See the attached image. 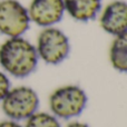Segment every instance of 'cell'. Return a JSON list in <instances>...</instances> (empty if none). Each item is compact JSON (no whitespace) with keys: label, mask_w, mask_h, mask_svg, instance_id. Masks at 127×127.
Wrapping results in <instances>:
<instances>
[{"label":"cell","mask_w":127,"mask_h":127,"mask_svg":"<svg viewBox=\"0 0 127 127\" xmlns=\"http://www.w3.org/2000/svg\"><path fill=\"white\" fill-rule=\"evenodd\" d=\"M66 127H90V126L86 123H83V122H71Z\"/></svg>","instance_id":"13"},{"label":"cell","mask_w":127,"mask_h":127,"mask_svg":"<svg viewBox=\"0 0 127 127\" xmlns=\"http://www.w3.org/2000/svg\"><path fill=\"white\" fill-rule=\"evenodd\" d=\"M24 127H62L59 119L51 113L37 110L26 119Z\"/></svg>","instance_id":"10"},{"label":"cell","mask_w":127,"mask_h":127,"mask_svg":"<svg viewBox=\"0 0 127 127\" xmlns=\"http://www.w3.org/2000/svg\"><path fill=\"white\" fill-rule=\"evenodd\" d=\"M87 94L78 85H64L56 88L48 98L50 113L58 119L79 116L87 105Z\"/></svg>","instance_id":"2"},{"label":"cell","mask_w":127,"mask_h":127,"mask_svg":"<svg viewBox=\"0 0 127 127\" xmlns=\"http://www.w3.org/2000/svg\"><path fill=\"white\" fill-rule=\"evenodd\" d=\"M27 10L30 21L42 28L55 26L65 15L63 0H31Z\"/></svg>","instance_id":"6"},{"label":"cell","mask_w":127,"mask_h":127,"mask_svg":"<svg viewBox=\"0 0 127 127\" xmlns=\"http://www.w3.org/2000/svg\"><path fill=\"white\" fill-rule=\"evenodd\" d=\"M99 25L105 32L118 36L127 31V2L114 0L99 12Z\"/></svg>","instance_id":"7"},{"label":"cell","mask_w":127,"mask_h":127,"mask_svg":"<svg viewBox=\"0 0 127 127\" xmlns=\"http://www.w3.org/2000/svg\"><path fill=\"white\" fill-rule=\"evenodd\" d=\"M27 8L18 0L0 1V33L7 38L20 37L30 26Z\"/></svg>","instance_id":"5"},{"label":"cell","mask_w":127,"mask_h":127,"mask_svg":"<svg viewBox=\"0 0 127 127\" xmlns=\"http://www.w3.org/2000/svg\"><path fill=\"white\" fill-rule=\"evenodd\" d=\"M63 2L65 12L80 22L95 19L101 10V0H63Z\"/></svg>","instance_id":"8"},{"label":"cell","mask_w":127,"mask_h":127,"mask_svg":"<svg viewBox=\"0 0 127 127\" xmlns=\"http://www.w3.org/2000/svg\"><path fill=\"white\" fill-rule=\"evenodd\" d=\"M0 127H24L20 125L19 122L12 121V119H6V121L0 122Z\"/></svg>","instance_id":"12"},{"label":"cell","mask_w":127,"mask_h":127,"mask_svg":"<svg viewBox=\"0 0 127 127\" xmlns=\"http://www.w3.org/2000/svg\"><path fill=\"white\" fill-rule=\"evenodd\" d=\"M38 58L47 65H59L70 53L69 38L57 27H47L39 32L35 45Z\"/></svg>","instance_id":"4"},{"label":"cell","mask_w":127,"mask_h":127,"mask_svg":"<svg viewBox=\"0 0 127 127\" xmlns=\"http://www.w3.org/2000/svg\"><path fill=\"white\" fill-rule=\"evenodd\" d=\"M38 62L35 45L22 36L7 38L0 45V67L9 76L28 77L36 70Z\"/></svg>","instance_id":"1"},{"label":"cell","mask_w":127,"mask_h":127,"mask_svg":"<svg viewBox=\"0 0 127 127\" xmlns=\"http://www.w3.org/2000/svg\"><path fill=\"white\" fill-rule=\"evenodd\" d=\"M11 88L10 79L9 76L4 71L0 70V101L3 99V97L7 95L9 89Z\"/></svg>","instance_id":"11"},{"label":"cell","mask_w":127,"mask_h":127,"mask_svg":"<svg viewBox=\"0 0 127 127\" xmlns=\"http://www.w3.org/2000/svg\"><path fill=\"white\" fill-rule=\"evenodd\" d=\"M39 96L29 86L11 87L0 104L3 114L8 119L16 122L26 121L39 108Z\"/></svg>","instance_id":"3"},{"label":"cell","mask_w":127,"mask_h":127,"mask_svg":"<svg viewBox=\"0 0 127 127\" xmlns=\"http://www.w3.org/2000/svg\"><path fill=\"white\" fill-rule=\"evenodd\" d=\"M109 62L115 70L127 74V31L115 36L109 47Z\"/></svg>","instance_id":"9"}]
</instances>
